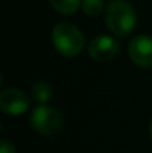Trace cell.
Segmentation results:
<instances>
[{
    "mask_svg": "<svg viewBox=\"0 0 152 153\" xmlns=\"http://www.w3.org/2000/svg\"><path fill=\"white\" fill-rule=\"evenodd\" d=\"M104 22L115 37H127L136 27V10L127 0H110L104 10Z\"/></svg>",
    "mask_w": 152,
    "mask_h": 153,
    "instance_id": "1",
    "label": "cell"
},
{
    "mask_svg": "<svg viewBox=\"0 0 152 153\" xmlns=\"http://www.w3.org/2000/svg\"><path fill=\"white\" fill-rule=\"evenodd\" d=\"M52 43L58 53L64 56H76L84 49L85 37L73 24L60 22L52 30Z\"/></svg>",
    "mask_w": 152,
    "mask_h": 153,
    "instance_id": "2",
    "label": "cell"
},
{
    "mask_svg": "<svg viewBox=\"0 0 152 153\" xmlns=\"http://www.w3.org/2000/svg\"><path fill=\"white\" fill-rule=\"evenodd\" d=\"M31 126L40 135H54L63 129V116L61 113L49 105L40 104L31 111L30 117Z\"/></svg>",
    "mask_w": 152,
    "mask_h": 153,
    "instance_id": "3",
    "label": "cell"
},
{
    "mask_svg": "<svg viewBox=\"0 0 152 153\" xmlns=\"http://www.w3.org/2000/svg\"><path fill=\"white\" fill-rule=\"evenodd\" d=\"M128 55L131 61L142 67L151 68L152 67V37L149 34L136 36L128 45Z\"/></svg>",
    "mask_w": 152,
    "mask_h": 153,
    "instance_id": "4",
    "label": "cell"
},
{
    "mask_svg": "<svg viewBox=\"0 0 152 153\" xmlns=\"http://www.w3.org/2000/svg\"><path fill=\"white\" fill-rule=\"evenodd\" d=\"M0 108L6 114H22L30 108V98L19 89H4L0 94Z\"/></svg>",
    "mask_w": 152,
    "mask_h": 153,
    "instance_id": "5",
    "label": "cell"
},
{
    "mask_svg": "<svg viewBox=\"0 0 152 153\" xmlns=\"http://www.w3.org/2000/svg\"><path fill=\"white\" fill-rule=\"evenodd\" d=\"M118 49H119V43L116 37L107 34H99L88 45V53L96 61H107L113 58Z\"/></svg>",
    "mask_w": 152,
    "mask_h": 153,
    "instance_id": "6",
    "label": "cell"
},
{
    "mask_svg": "<svg viewBox=\"0 0 152 153\" xmlns=\"http://www.w3.org/2000/svg\"><path fill=\"white\" fill-rule=\"evenodd\" d=\"M31 97L34 101H37L39 104H45L51 100L52 97V89L48 82H36L31 86Z\"/></svg>",
    "mask_w": 152,
    "mask_h": 153,
    "instance_id": "7",
    "label": "cell"
},
{
    "mask_svg": "<svg viewBox=\"0 0 152 153\" xmlns=\"http://www.w3.org/2000/svg\"><path fill=\"white\" fill-rule=\"evenodd\" d=\"M49 1H51V6L57 12H60L63 15L75 13L81 7V4H82V0H49Z\"/></svg>",
    "mask_w": 152,
    "mask_h": 153,
    "instance_id": "8",
    "label": "cell"
},
{
    "mask_svg": "<svg viewBox=\"0 0 152 153\" xmlns=\"http://www.w3.org/2000/svg\"><path fill=\"white\" fill-rule=\"evenodd\" d=\"M81 9L88 16H97L101 12L106 10V6H104L103 0H82Z\"/></svg>",
    "mask_w": 152,
    "mask_h": 153,
    "instance_id": "9",
    "label": "cell"
},
{
    "mask_svg": "<svg viewBox=\"0 0 152 153\" xmlns=\"http://www.w3.org/2000/svg\"><path fill=\"white\" fill-rule=\"evenodd\" d=\"M0 153H15V147L9 140H1L0 141Z\"/></svg>",
    "mask_w": 152,
    "mask_h": 153,
    "instance_id": "10",
    "label": "cell"
},
{
    "mask_svg": "<svg viewBox=\"0 0 152 153\" xmlns=\"http://www.w3.org/2000/svg\"><path fill=\"white\" fill-rule=\"evenodd\" d=\"M149 134H151V138H152V120H151V126H149Z\"/></svg>",
    "mask_w": 152,
    "mask_h": 153,
    "instance_id": "11",
    "label": "cell"
}]
</instances>
